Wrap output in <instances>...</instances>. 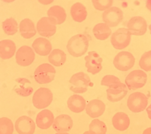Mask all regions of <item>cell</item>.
<instances>
[{
    "mask_svg": "<svg viewBox=\"0 0 151 134\" xmlns=\"http://www.w3.org/2000/svg\"><path fill=\"white\" fill-rule=\"evenodd\" d=\"M135 58L132 53L128 51H121L115 57L113 64L115 67L122 72L131 69L134 65Z\"/></svg>",
    "mask_w": 151,
    "mask_h": 134,
    "instance_id": "obj_7",
    "label": "cell"
},
{
    "mask_svg": "<svg viewBox=\"0 0 151 134\" xmlns=\"http://www.w3.org/2000/svg\"><path fill=\"white\" fill-rule=\"evenodd\" d=\"M107 127L106 124L99 119H94L89 125L90 134H106Z\"/></svg>",
    "mask_w": 151,
    "mask_h": 134,
    "instance_id": "obj_29",
    "label": "cell"
},
{
    "mask_svg": "<svg viewBox=\"0 0 151 134\" xmlns=\"http://www.w3.org/2000/svg\"><path fill=\"white\" fill-rule=\"evenodd\" d=\"M56 134H69V133H66V132H60V133H57Z\"/></svg>",
    "mask_w": 151,
    "mask_h": 134,
    "instance_id": "obj_36",
    "label": "cell"
},
{
    "mask_svg": "<svg viewBox=\"0 0 151 134\" xmlns=\"http://www.w3.org/2000/svg\"><path fill=\"white\" fill-rule=\"evenodd\" d=\"M15 128L19 134H34L35 130V124L31 118L23 116L16 120Z\"/></svg>",
    "mask_w": 151,
    "mask_h": 134,
    "instance_id": "obj_15",
    "label": "cell"
},
{
    "mask_svg": "<svg viewBox=\"0 0 151 134\" xmlns=\"http://www.w3.org/2000/svg\"><path fill=\"white\" fill-rule=\"evenodd\" d=\"M94 7L99 11H104L110 8L113 4V1H98L93 0L92 1Z\"/></svg>",
    "mask_w": 151,
    "mask_h": 134,
    "instance_id": "obj_33",
    "label": "cell"
},
{
    "mask_svg": "<svg viewBox=\"0 0 151 134\" xmlns=\"http://www.w3.org/2000/svg\"><path fill=\"white\" fill-rule=\"evenodd\" d=\"M53 100V94L51 90L46 88H40L35 92L32 103L35 108L43 109L51 104Z\"/></svg>",
    "mask_w": 151,
    "mask_h": 134,
    "instance_id": "obj_4",
    "label": "cell"
},
{
    "mask_svg": "<svg viewBox=\"0 0 151 134\" xmlns=\"http://www.w3.org/2000/svg\"><path fill=\"white\" fill-rule=\"evenodd\" d=\"M56 71L51 64L44 63L40 65L34 72V78L40 84H47L55 79Z\"/></svg>",
    "mask_w": 151,
    "mask_h": 134,
    "instance_id": "obj_3",
    "label": "cell"
},
{
    "mask_svg": "<svg viewBox=\"0 0 151 134\" xmlns=\"http://www.w3.org/2000/svg\"><path fill=\"white\" fill-rule=\"evenodd\" d=\"M89 46L88 38L84 34H78L72 37L68 41L67 49L71 56L80 57L87 52Z\"/></svg>",
    "mask_w": 151,
    "mask_h": 134,
    "instance_id": "obj_1",
    "label": "cell"
},
{
    "mask_svg": "<svg viewBox=\"0 0 151 134\" xmlns=\"http://www.w3.org/2000/svg\"><path fill=\"white\" fill-rule=\"evenodd\" d=\"M124 19L122 10L116 7H111L104 11L102 14L103 21L109 27H115Z\"/></svg>",
    "mask_w": 151,
    "mask_h": 134,
    "instance_id": "obj_10",
    "label": "cell"
},
{
    "mask_svg": "<svg viewBox=\"0 0 151 134\" xmlns=\"http://www.w3.org/2000/svg\"><path fill=\"white\" fill-rule=\"evenodd\" d=\"M143 134H151V128H149L145 129L143 131Z\"/></svg>",
    "mask_w": 151,
    "mask_h": 134,
    "instance_id": "obj_35",
    "label": "cell"
},
{
    "mask_svg": "<svg viewBox=\"0 0 151 134\" xmlns=\"http://www.w3.org/2000/svg\"><path fill=\"white\" fill-rule=\"evenodd\" d=\"M93 33L96 39L99 40H106L111 35L112 31L105 23H100L96 24L93 29Z\"/></svg>",
    "mask_w": 151,
    "mask_h": 134,
    "instance_id": "obj_27",
    "label": "cell"
},
{
    "mask_svg": "<svg viewBox=\"0 0 151 134\" xmlns=\"http://www.w3.org/2000/svg\"><path fill=\"white\" fill-rule=\"evenodd\" d=\"M35 57L33 49L29 46L23 45L17 51L16 54V63L20 66L27 67L31 65Z\"/></svg>",
    "mask_w": 151,
    "mask_h": 134,
    "instance_id": "obj_9",
    "label": "cell"
},
{
    "mask_svg": "<svg viewBox=\"0 0 151 134\" xmlns=\"http://www.w3.org/2000/svg\"><path fill=\"white\" fill-rule=\"evenodd\" d=\"M67 104L71 112L79 113L84 110L86 107V101L82 96L75 94L69 98Z\"/></svg>",
    "mask_w": 151,
    "mask_h": 134,
    "instance_id": "obj_19",
    "label": "cell"
},
{
    "mask_svg": "<svg viewBox=\"0 0 151 134\" xmlns=\"http://www.w3.org/2000/svg\"><path fill=\"white\" fill-rule=\"evenodd\" d=\"M16 49L15 43L10 39L2 40L0 42V57L3 60L13 57Z\"/></svg>",
    "mask_w": 151,
    "mask_h": 134,
    "instance_id": "obj_23",
    "label": "cell"
},
{
    "mask_svg": "<svg viewBox=\"0 0 151 134\" xmlns=\"http://www.w3.org/2000/svg\"><path fill=\"white\" fill-rule=\"evenodd\" d=\"M128 93L127 86L123 83L114 84L106 90L107 98L112 102H118L122 100Z\"/></svg>",
    "mask_w": 151,
    "mask_h": 134,
    "instance_id": "obj_13",
    "label": "cell"
},
{
    "mask_svg": "<svg viewBox=\"0 0 151 134\" xmlns=\"http://www.w3.org/2000/svg\"><path fill=\"white\" fill-rule=\"evenodd\" d=\"M83 134H90V133L89 132V131H86Z\"/></svg>",
    "mask_w": 151,
    "mask_h": 134,
    "instance_id": "obj_37",
    "label": "cell"
},
{
    "mask_svg": "<svg viewBox=\"0 0 151 134\" xmlns=\"http://www.w3.org/2000/svg\"><path fill=\"white\" fill-rule=\"evenodd\" d=\"M3 29L8 35H13L17 32L18 24L13 18H9L3 22Z\"/></svg>",
    "mask_w": 151,
    "mask_h": 134,
    "instance_id": "obj_30",
    "label": "cell"
},
{
    "mask_svg": "<svg viewBox=\"0 0 151 134\" xmlns=\"http://www.w3.org/2000/svg\"><path fill=\"white\" fill-rule=\"evenodd\" d=\"M66 57V54L63 51L60 49H55L49 55L48 61L56 67H60L65 63Z\"/></svg>",
    "mask_w": 151,
    "mask_h": 134,
    "instance_id": "obj_28",
    "label": "cell"
},
{
    "mask_svg": "<svg viewBox=\"0 0 151 134\" xmlns=\"http://www.w3.org/2000/svg\"><path fill=\"white\" fill-rule=\"evenodd\" d=\"M37 29L40 35L49 38L56 34L57 28L55 23L52 20L48 17H44L38 21Z\"/></svg>",
    "mask_w": 151,
    "mask_h": 134,
    "instance_id": "obj_14",
    "label": "cell"
},
{
    "mask_svg": "<svg viewBox=\"0 0 151 134\" xmlns=\"http://www.w3.org/2000/svg\"><path fill=\"white\" fill-rule=\"evenodd\" d=\"M106 109L105 103L101 100H92L87 104L86 107V113L91 118H96L101 116Z\"/></svg>",
    "mask_w": 151,
    "mask_h": 134,
    "instance_id": "obj_16",
    "label": "cell"
},
{
    "mask_svg": "<svg viewBox=\"0 0 151 134\" xmlns=\"http://www.w3.org/2000/svg\"><path fill=\"white\" fill-rule=\"evenodd\" d=\"M112 122L114 128L119 131L127 130L130 123L129 116L124 112H118L113 116Z\"/></svg>",
    "mask_w": 151,
    "mask_h": 134,
    "instance_id": "obj_24",
    "label": "cell"
},
{
    "mask_svg": "<svg viewBox=\"0 0 151 134\" xmlns=\"http://www.w3.org/2000/svg\"><path fill=\"white\" fill-rule=\"evenodd\" d=\"M121 82V80H119V78L116 77L115 76L111 75H108L105 76L101 81V85L103 86H106V87H110L114 84H118Z\"/></svg>",
    "mask_w": 151,
    "mask_h": 134,
    "instance_id": "obj_34",
    "label": "cell"
},
{
    "mask_svg": "<svg viewBox=\"0 0 151 134\" xmlns=\"http://www.w3.org/2000/svg\"><path fill=\"white\" fill-rule=\"evenodd\" d=\"M148 104V98L143 93L136 92L130 95L127 100V106L133 113H140L145 110Z\"/></svg>",
    "mask_w": 151,
    "mask_h": 134,
    "instance_id": "obj_6",
    "label": "cell"
},
{
    "mask_svg": "<svg viewBox=\"0 0 151 134\" xmlns=\"http://www.w3.org/2000/svg\"><path fill=\"white\" fill-rule=\"evenodd\" d=\"M17 85L14 86V91L20 96L28 97L31 95L34 89L31 86V82L27 79L20 77L16 79Z\"/></svg>",
    "mask_w": 151,
    "mask_h": 134,
    "instance_id": "obj_20",
    "label": "cell"
},
{
    "mask_svg": "<svg viewBox=\"0 0 151 134\" xmlns=\"http://www.w3.org/2000/svg\"><path fill=\"white\" fill-rule=\"evenodd\" d=\"M48 18L52 20L55 24H61L66 19V13L65 9L59 6H54L50 7L48 11Z\"/></svg>",
    "mask_w": 151,
    "mask_h": 134,
    "instance_id": "obj_22",
    "label": "cell"
},
{
    "mask_svg": "<svg viewBox=\"0 0 151 134\" xmlns=\"http://www.w3.org/2000/svg\"><path fill=\"white\" fill-rule=\"evenodd\" d=\"M14 126L12 121L7 118L0 119V134H13Z\"/></svg>",
    "mask_w": 151,
    "mask_h": 134,
    "instance_id": "obj_31",
    "label": "cell"
},
{
    "mask_svg": "<svg viewBox=\"0 0 151 134\" xmlns=\"http://www.w3.org/2000/svg\"><path fill=\"white\" fill-rule=\"evenodd\" d=\"M147 79L145 72L140 70H134L131 72L125 78V82L130 90H136L143 87Z\"/></svg>",
    "mask_w": 151,
    "mask_h": 134,
    "instance_id": "obj_5",
    "label": "cell"
},
{
    "mask_svg": "<svg viewBox=\"0 0 151 134\" xmlns=\"http://www.w3.org/2000/svg\"><path fill=\"white\" fill-rule=\"evenodd\" d=\"M131 34L125 28H119L111 37V42L114 48L122 49L127 47L131 41Z\"/></svg>",
    "mask_w": 151,
    "mask_h": 134,
    "instance_id": "obj_8",
    "label": "cell"
},
{
    "mask_svg": "<svg viewBox=\"0 0 151 134\" xmlns=\"http://www.w3.org/2000/svg\"><path fill=\"white\" fill-rule=\"evenodd\" d=\"M140 67L146 72L151 71V51L145 52L139 61Z\"/></svg>",
    "mask_w": 151,
    "mask_h": 134,
    "instance_id": "obj_32",
    "label": "cell"
},
{
    "mask_svg": "<svg viewBox=\"0 0 151 134\" xmlns=\"http://www.w3.org/2000/svg\"><path fill=\"white\" fill-rule=\"evenodd\" d=\"M87 72L94 75L102 70V58L96 51H90L85 57Z\"/></svg>",
    "mask_w": 151,
    "mask_h": 134,
    "instance_id": "obj_11",
    "label": "cell"
},
{
    "mask_svg": "<svg viewBox=\"0 0 151 134\" xmlns=\"http://www.w3.org/2000/svg\"><path fill=\"white\" fill-rule=\"evenodd\" d=\"M73 126L72 118L67 115L58 116L54 120L53 124V129L58 132H65L69 131Z\"/></svg>",
    "mask_w": 151,
    "mask_h": 134,
    "instance_id": "obj_18",
    "label": "cell"
},
{
    "mask_svg": "<svg viewBox=\"0 0 151 134\" xmlns=\"http://www.w3.org/2000/svg\"><path fill=\"white\" fill-rule=\"evenodd\" d=\"M70 13L73 20L79 23L84 21L87 16L86 7L81 3H76L73 4L70 8Z\"/></svg>",
    "mask_w": 151,
    "mask_h": 134,
    "instance_id": "obj_26",
    "label": "cell"
},
{
    "mask_svg": "<svg viewBox=\"0 0 151 134\" xmlns=\"http://www.w3.org/2000/svg\"><path fill=\"white\" fill-rule=\"evenodd\" d=\"M128 31L131 35L142 36L147 31V23L144 18L140 16H135L131 18L127 24Z\"/></svg>",
    "mask_w": 151,
    "mask_h": 134,
    "instance_id": "obj_12",
    "label": "cell"
},
{
    "mask_svg": "<svg viewBox=\"0 0 151 134\" xmlns=\"http://www.w3.org/2000/svg\"><path fill=\"white\" fill-rule=\"evenodd\" d=\"M55 117L53 113L49 110H43L37 116L36 123L41 129H47L53 124Z\"/></svg>",
    "mask_w": 151,
    "mask_h": 134,
    "instance_id": "obj_17",
    "label": "cell"
},
{
    "mask_svg": "<svg viewBox=\"0 0 151 134\" xmlns=\"http://www.w3.org/2000/svg\"><path fill=\"white\" fill-rule=\"evenodd\" d=\"M69 83L71 84L70 90L78 94H83L87 91L88 87L93 86L89 76L82 72L72 75Z\"/></svg>",
    "mask_w": 151,
    "mask_h": 134,
    "instance_id": "obj_2",
    "label": "cell"
},
{
    "mask_svg": "<svg viewBox=\"0 0 151 134\" xmlns=\"http://www.w3.org/2000/svg\"><path fill=\"white\" fill-rule=\"evenodd\" d=\"M32 47L36 53L41 56H47L52 49L51 42L43 38H37L32 44Z\"/></svg>",
    "mask_w": 151,
    "mask_h": 134,
    "instance_id": "obj_21",
    "label": "cell"
},
{
    "mask_svg": "<svg viewBox=\"0 0 151 134\" xmlns=\"http://www.w3.org/2000/svg\"><path fill=\"white\" fill-rule=\"evenodd\" d=\"M19 30L21 36L24 39H30L36 34L34 22L29 19H24L19 24Z\"/></svg>",
    "mask_w": 151,
    "mask_h": 134,
    "instance_id": "obj_25",
    "label": "cell"
}]
</instances>
